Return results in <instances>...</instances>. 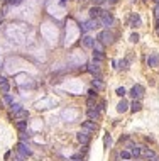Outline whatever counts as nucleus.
<instances>
[{
  "instance_id": "obj_43",
  "label": "nucleus",
  "mask_w": 159,
  "mask_h": 161,
  "mask_svg": "<svg viewBox=\"0 0 159 161\" xmlns=\"http://www.w3.org/2000/svg\"><path fill=\"white\" fill-rule=\"evenodd\" d=\"M156 32H158V36H159V29H156Z\"/></svg>"
},
{
  "instance_id": "obj_35",
  "label": "nucleus",
  "mask_w": 159,
  "mask_h": 161,
  "mask_svg": "<svg viewBox=\"0 0 159 161\" xmlns=\"http://www.w3.org/2000/svg\"><path fill=\"white\" fill-rule=\"evenodd\" d=\"M21 2H24V0H10V2H9V5H19Z\"/></svg>"
},
{
  "instance_id": "obj_17",
  "label": "nucleus",
  "mask_w": 159,
  "mask_h": 161,
  "mask_svg": "<svg viewBox=\"0 0 159 161\" xmlns=\"http://www.w3.org/2000/svg\"><path fill=\"white\" fill-rule=\"evenodd\" d=\"M129 21H130V27H139L141 26V17H139V14H132Z\"/></svg>"
},
{
  "instance_id": "obj_23",
  "label": "nucleus",
  "mask_w": 159,
  "mask_h": 161,
  "mask_svg": "<svg viewBox=\"0 0 159 161\" xmlns=\"http://www.w3.org/2000/svg\"><path fill=\"white\" fill-rule=\"evenodd\" d=\"M127 68H129V61H127V59H120V61H119V70H124V71H125Z\"/></svg>"
},
{
  "instance_id": "obj_16",
  "label": "nucleus",
  "mask_w": 159,
  "mask_h": 161,
  "mask_svg": "<svg viewBox=\"0 0 159 161\" xmlns=\"http://www.w3.org/2000/svg\"><path fill=\"white\" fill-rule=\"evenodd\" d=\"M91 87L96 90V92H100V90H103L105 88V85H103V82H102L100 78H95L93 82H91Z\"/></svg>"
},
{
  "instance_id": "obj_5",
  "label": "nucleus",
  "mask_w": 159,
  "mask_h": 161,
  "mask_svg": "<svg viewBox=\"0 0 159 161\" xmlns=\"http://www.w3.org/2000/svg\"><path fill=\"white\" fill-rule=\"evenodd\" d=\"M98 22H100L102 26H105L107 29H108V27H110L115 21H113V16H112V14H107V12H103V16L98 19Z\"/></svg>"
},
{
  "instance_id": "obj_26",
  "label": "nucleus",
  "mask_w": 159,
  "mask_h": 161,
  "mask_svg": "<svg viewBox=\"0 0 159 161\" xmlns=\"http://www.w3.org/2000/svg\"><path fill=\"white\" fill-rule=\"evenodd\" d=\"M10 107H12V112H14V114H15V112H19V110L22 109V105H19V104H12Z\"/></svg>"
},
{
  "instance_id": "obj_20",
  "label": "nucleus",
  "mask_w": 159,
  "mask_h": 161,
  "mask_svg": "<svg viewBox=\"0 0 159 161\" xmlns=\"http://www.w3.org/2000/svg\"><path fill=\"white\" fill-rule=\"evenodd\" d=\"M17 131L19 132H26V129H27V120H17Z\"/></svg>"
},
{
  "instance_id": "obj_24",
  "label": "nucleus",
  "mask_w": 159,
  "mask_h": 161,
  "mask_svg": "<svg viewBox=\"0 0 159 161\" xmlns=\"http://www.w3.org/2000/svg\"><path fill=\"white\" fill-rule=\"evenodd\" d=\"M93 51H98V53H103V44L102 42H98L95 39V44H93Z\"/></svg>"
},
{
  "instance_id": "obj_8",
  "label": "nucleus",
  "mask_w": 159,
  "mask_h": 161,
  "mask_svg": "<svg viewBox=\"0 0 159 161\" xmlns=\"http://www.w3.org/2000/svg\"><path fill=\"white\" fill-rule=\"evenodd\" d=\"M147 65L151 68H158L159 66V54H158V53H151V54H149Z\"/></svg>"
},
{
  "instance_id": "obj_41",
  "label": "nucleus",
  "mask_w": 159,
  "mask_h": 161,
  "mask_svg": "<svg viewBox=\"0 0 159 161\" xmlns=\"http://www.w3.org/2000/svg\"><path fill=\"white\" fill-rule=\"evenodd\" d=\"M61 4H63V5H64V4H66V0H61Z\"/></svg>"
},
{
  "instance_id": "obj_4",
  "label": "nucleus",
  "mask_w": 159,
  "mask_h": 161,
  "mask_svg": "<svg viewBox=\"0 0 159 161\" xmlns=\"http://www.w3.org/2000/svg\"><path fill=\"white\" fill-rule=\"evenodd\" d=\"M17 153H19L21 156H24V158L27 160V158H29V156L32 154V149L26 144V142H22V141H21V142L17 144Z\"/></svg>"
},
{
  "instance_id": "obj_1",
  "label": "nucleus",
  "mask_w": 159,
  "mask_h": 161,
  "mask_svg": "<svg viewBox=\"0 0 159 161\" xmlns=\"http://www.w3.org/2000/svg\"><path fill=\"white\" fill-rule=\"evenodd\" d=\"M96 41L102 42L103 46H110L112 42L115 41V34L112 31H108V29H105V31H102L100 34H98V37H96Z\"/></svg>"
},
{
  "instance_id": "obj_40",
  "label": "nucleus",
  "mask_w": 159,
  "mask_h": 161,
  "mask_svg": "<svg viewBox=\"0 0 159 161\" xmlns=\"http://www.w3.org/2000/svg\"><path fill=\"white\" fill-rule=\"evenodd\" d=\"M110 2H112V4H117V2H119V0H110Z\"/></svg>"
},
{
  "instance_id": "obj_22",
  "label": "nucleus",
  "mask_w": 159,
  "mask_h": 161,
  "mask_svg": "<svg viewBox=\"0 0 159 161\" xmlns=\"http://www.w3.org/2000/svg\"><path fill=\"white\" fill-rule=\"evenodd\" d=\"M9 90H10V85H9V82L0 83V92H2V95H7V93H9Z\"/></svg>"
},
{
  "instance_id": "obj_30",
  "label": "nucleus",
  "mask_w": 159,
  "mask_h": 161,
  "mask_svg": "<svg viewBox=\"0 0 159 161\" xmlns=\"http://www.w3.org/2000/svg\"><path fill=\"white\" fill-rule=\"evenodd\" d=\"M93 104H95V99H93V97H88V100H86V105L91 109V105H93Z\"/></svg>"
},
{
  "instance_id": "obj_13",
  "label": "nucleus",
  "mask_w": 159,
  "mask_h": 161,
  "mask_svg": "<svg viewBox=\"0 0 159 161\" xmlns=\"http://www.w3.org/2000/svg\"><path fill=\"white\" fill-rule=\"evenodd\" d=\"M14 117H15L17 120H26L27 117H29V110H26V109H21L19 112H15V114H14Z\"/></svg>"
},
{
  "instance_id": "obj_19",
  "label": "nucleus",
  "mask_w": 159,
  "mask_h": 161,
  "mask_svg": "<svg viewBox=\"0 0 159 161\" xmlns=\"http://www.w3.org/2000/svg\"><path fill=\"white\" fill-rule=\"evenodd\" d=\"M105 59V54L103 53H98V51H93V63H98L100 65L102 61Z\"/></svg>"
},
{
  "instance_id": "obj_33",
  "label": "nucleus",
  "mask_w": 159,
  "mask_h": 161,
  "mask_svg": "<svg viewBox=\"0 0 159 161\" xmlns=\"http://www.w3.org/2000/svg\"><path fill=\"white\" fill-rule=\"evenodd\" d=\"M14 161H26V158H24V156H21V154H19V153L15 151V160H14Z\"/></svg>"
},
{
  "instance_id": "obj_32",
  "label": "nucleus",
  "mask_w": 159,
  "mask_h": 161,
  "mask_svg": "<svg viewBox=\"0 0 159 161\" xmlns=\"http://www.w3.org/2000/svg\"><path fill=\"white\" fill-rule=\"evenodd\" d=\"M71 161H83V158H81V154H74L71 156Z\"/></svg>"
},
{
  "instance_id": "obj_25",
  "label": "nucleus",
  "mask_w": 159,
  "mask_h": 161,
  "mask_svg": "<svg viewBox=\"0 0 159 161\" xmlns=\"http://www.w3.org/2000/svg\"><path fill=\"white\" fill-rule=\"evenodd\" d=\"M115 93L119 95V97H120V99H124V95L127 93V92H125V88H124V87H119V88L115 90Z\"/></svg>"
},
{
  "instance_id": "obj_34",
  "label": "nucleus",
  "mask_w": 159,
  "mask_h": 161,
  "mask_svg": "<svg viewBox=\"0 0 159 161\" xmlns=\"http://www.w3.org/2000/svg\"><path fill=\"white\" fill-rule=\"evenodd\" d=\"M91 2H93V5L98 7V5H102V4H105L107 0H91Z\"/></svg>"
},
{
  "instance_id": "obj_2",
  "label": "nucleus",
  "mask_w": 159,
  "mask_h": 161,
  "mask_svg": "<svg viewBox=\"0 0 159 161\" xmlns=\"http://www.w3.org/2000/svg\"><path fill=\"white\" fill-rule=\"evenodd\" d=\"M76 139H78L80 144H83V146H88L90 144V141H91V132L90 131H86L81 127V131H80L78 134H76Z\"/></svg>"
},
{
  "instance_id": "obj_9",
  "label": "nucleus",
  "mask_w": 159,
  "mask_h": 161,
  "mask_svg": "<svg viewBox=\"0 0 159 161\" xmlns=\"http://www.w3.org/2000/svg\"><path fill=\"white\" fill-rule=\"evenodd\" d=\"M81 127L86 131H90V132H95V131H98V124H96L95 120H85L83 124H81Z\"/></svg>"
},
{
  "instance_id": "obj_18",
  "label": "nucleus",
  "mask_w": 159,
  "mask_h": 161,
  "mask_svg": "<svg viewBox=\"0 0 159 161\" xmlns=\"http://www.w3.org/2000/svg\"><path fill=\"white\" fill-rule=\"evenodd\" d=\"M129 148H130V156H134V158L141 156V148L137 144H129Z\"/></svg>"
},
{
  "instance_id": "obj_45",
  "label": "nucleus",
  "mask_w": 159,
  "mask_h": 161,
  "mask_svg": "<svg viewBox=\"0 0 159 161\" xmlns=\"http://www.w3.org/2000/svg\"><path fill=\"white\" fill-rule=\"evenodd\" d=\"M132 2H135V0H132Z\"/></svg>"
},
{
  "instance_id": "obj_37",
  "label": "nucleus",
  "mask_w": 159,
  "mask_h": 161,
  "mask_svg": "<svg viewBox=\"0 0 159 161\" xmlns=\"http://www.w3.org/2000/svg\"><path fill=\"white\" fill-rule=\"evenodd\" d=\"M154 16H156V19H159V4H158V7H156V12H154Z\"/></svg>"
},
{
  "instance_id": "obj_3",
  "label": "nucleus",
  "mask_w": 159,
  "mask_h": 161,
  "mask_svg": "<svg viewBox=\"0 0 159 161\" xmlns=\"http://www.w3.org/2000/svg\"><path fill=\"white\" fill-rule=\"evenodd\" d=\"M129 93H130V97H132L134 100L142 99V97H144V87H142V85H134Z\"/></svg>"
},
{
  "instance_id": "obj_12",
  "label": "nucleus",
  "mask_w": 159,
  "mask_h": 161,
  "mask_svg": "<svg viewBox=\"0 0 159 161\" xmlns=\"http://www.w3.org/2000/svg\"><path fill=\"white\" fill-rule=\"evenodd\" d=\"M141 154L144 158H147V160H154L156 158V154H154V151L151 148H141Z\"/></svg>"
},
{
  "instance_id": "obj_28",
  "label": "nucleus",
  "mask_w": 159,
  "mask_h": 161,
  "mask_svg": "<svg viewBox=\"0 0 159 161\" xmlns=\"http://www.w3.org/2000/svg\"><path fill=\"white\" fill-rule=\"evenodd\" d=\"M96 95H98V92H96L95 88H91V90H88V97H93V99H96Z\"/></svg>"
},
{
  "instance_id": "obj_39",
  "label": "nucleus",
  "mask_w": 159,
  "mask_h": 161,
  "mask_svg": "<svg viewBox=\"0 0 159 161\" xmlns=\"http://www.w3.org/2000/svg\"><path fill=\"white\" fill-rule=\"evenodd\" d=\"M156 29H159V19H156Z\"/></svg>"
},
{
  "instance_id": "obj_27",
  "label": "nucleus",
  "mask_w": 159,
  "mask_h": 161,
  "mask_svg": "<svg viewBox=\"0 0 159 161\" xmlns=\"http://www.w3.org/2000/svg\"><path fill=\"white\" fill-rule=\"evenodd\" d=\"M4 100H5V104H14V99H12V97H10V95H9V93H7V95H4Z\"/></svg>"
},
{
  "instance_id": "obj_15",
  "label": "nucleus",
  "mask_w": 159,
  "mask_h": 161,
  "mask_svg": "<svg viewBox=\"0 0 159 161\" xmlns=\"http://www.w3.org/2000/svg\"><path fill=\"white\" fill-rule=\"evenodd\" d=\"M81 42H83V46H85V47H93L95 39H93L91 36H83V37H81Z\"/></svg>"
},
{
  "instance_id": "obj_29",
  "label": "nucleus",
  "mask_w": 159,
  "mask_h": 161,
  "mask_svg": "<svg viewBox=\"0 0 159 161\" xmlns=\"http://www.w3.org/2000/svg\"><path fill=\"white\" fill-rule=\"evenodd\" d=\"M120 156H122L124 160H129V158H130V151H122V153H120Z\"/></svg>"
},
{
  "instance_id": "obj_44",
  "label": "nucleus",
  "mask_w": 159,
  "mask_h": 161,
  "mask_svg": "<svg viewBox=\"0 0 159 161\" xmlns=\"http://www.w3.org/2000/svg\"><path fill=\"white\" fill-rule=\"evenodd\" d=\"M0 68H2V61H0Z\"/></svg>"
},
{
  "instance_id": "obj_7",
  "label": "nucleus",
  "mask_w": 159,
  "mask_h": 161,
  "mask_svg": "<svg viewBox=\"0 0 159 161\" xmlns=\"http://www.w3.org/2000/svg\"><path fill=\"white\" fill-rule=\"evenodd\" d=\"M96 27H100V22L96 21V19H90L88 22H85V24L81 26V31H93Z\"/></svg>"
},
{
  "instance_id": "obj_6",
  "label": "nucleus",
  "mask_w": 159,
  "mask_h": 161,
  "mask_svg": "<svg viewBox=\"0 0 159 161\" xmlns=\"http://www.w3.org/2000/svg\"><path fill=\"white\" fill-rule=\"evenodd\" d=\"M86 70H88V71L91 73V75H93V76L95 78H100L102 80V73H100V65H98V63H90V65H86Z\"/></svg>"
},
{
  "instance_id": "obj_11",
  "label": "nucleus",
  "mask_w": 159,
  "mask_h": 161,
  "mask_svg": "<svg viewBox=\"0 0 159 161\" xmlns=\"http://www.w3.org/2000/svg\"><path fill=\"white\" fill-rule=\"evenodd\" d=\"M103 12H105V10H102L100 7L93 5V7L90 9V19H96V21H98V19L103 16Z\"/></svg>"
},
{
  "instance_id": "obj_10",
  "label": "nucleus",
  "mask_w": 159,
  "mask_h": 161,
  "mask_svg": "<svg viewBox=\"0 0 159 161\" xmlns=\"http://www.w3.org/2000/svg\"><path fill=\"white\" fill-rule=\"evenodd\" d=\"M86 117H88V120H98L100 119V110L96 109H93V107H91V109H88L86 110Z\"/></svg>"
},
{
  "instance_id": "obj_31",
  "label": "nucleus",
  "mask_w": 159,
  "mask_h": 161,
  "mask_svg": "<svg viewBox=\"0 0 159 161\" xmlns=\"http://www.w3.org/2000/svg\"><path fill=\"white\" fill-rule=\"evenodd\" d=\"M130 41H132V42H137L139 41V34H137V32H134L132 36H130Z\"/></svg>"
},
{
  "instance_id": "obj_38",
  "label": "nucleus",
  "mask_w": 159,
  "mask_h": 161,
  "mask_svg": "<svg viewBox=\"0 0 159 161\" xmlns=\"http://www.w3.org/2000/svg\"><path fill=\"white\" fill-rule=\"evenodd\" d=\"M4 82H7V78L4 75H0V83H4Z\"/></svg>"
},
{
  "instance_id": "obj_21",
  "label": "nucleus",
  "mask_w": 159,
  "mask_h": 161,
  "mask_svg": "<svg viewBox=\"0 0 159 161\" xmlns=\"http://www.w3.org/2000/svg\"><path fill=\"white\" fill-rule=\"evenodd\" d=\"M141 109H142V104H141L139 100H134L132 104H130V110H132V112H139Z\"/></svg>"
},
{
  "instance_id": "obj_42",
  "label": "nucleus",
  "mask_w": 159,
  "mask_h": 161,
  "mask_svg": "<svg viewBox=\"0 0 159 161\" xmlns=\"http://www.w3.org/2000/svg\"><path fill=\"white\" fill-rule=\"evenodd\" d=\"M151 161H159V160H158V158H154V160H151Z\"/></svg>"
},
{
  "instance_id": "obj_36",
  "label": "nucleus",
  "mask_w": 159,
  "mask_h": 161,
  "mask_svg": "<svg viewBox=\"0 0 159 161\" xmlns=\"http://www.w3.org/2000/svg\"><path fill=\"white\" fill-rule=\"evenodd\" d=\"M96 109L100 110V112H102V110H105V102H100V104H98V107H96Z\"/></svg>"
},
{
  "instance_id": "obj_14",
  "label": "nucleus",
  "mask_w": 159,
  "mask_h": 161,
  "mask_svg": "<svg viewBox=\"0 0 159 161\" xmlns=\"http://www.w3.org/2000/svg\"><path fill=\"white\" fill-rule=\"evenodd\" d=\"M127 109H129V102L125 99H122L120 102H119V105H117V112L124 114V112H127Z\"/></svg>"
}]
</instances>
